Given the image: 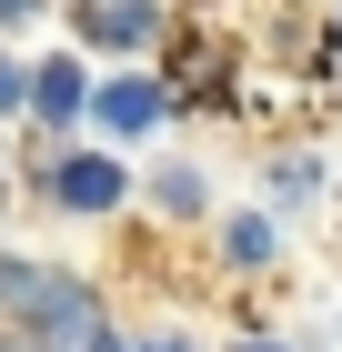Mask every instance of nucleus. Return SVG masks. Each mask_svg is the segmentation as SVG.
Masks as SVG:
<instances>
[{"mask_svg": "<svg viewBox=\"0 0 342 352\" xmlns=\"http://www.w3.org/2000/svg\"><path fill=\"white\" fill-rule=\"evenodd\" d=\"M91 60L81 51H51V60H30V121L41 131H71V121H91Z\"/></svg>", "mask_w": 342, "mask_h": 352, "instance_id": "7ed1b4c3", "label": "nucleus"}, {"mask_svg": "<svg viewBox=\"0 0 342 352\" xmlns=\"http://www.w3.org/2000/svg\"><path fill=\"white\" fill-rule=\"evenodd\" d=\"M0 322L21 332V342H41V352H81V332L101 322V292H91L71 262H21V252H0Z\"/></svg>", "mask_w": 342, "mask_h": 352, "instance_id": "f257e3e1", "label": "nucleus"}, {"mask_svg": "<svg viewBox=\"0 0 342 352\" xmlns=\"http://www.w3.org/2000/svg\"><path fill=\"white\" fill-rule=\"evenodd\" d=\"M0 121H30V60L0 51Z\"/></svg>", "mask_w": 342, "mask_h": 352, "instance_id": "6e6552de", "label": "nucleus"}, {"mask_svg": "<svg viewBox=\"0 0 342 352\" xmlns=\"http://www.w3.org/2000/svg\"><path fill=\"white\" fill-rule=\"evenodd\" d=\"M91 121H101V131H121V141H131V131H161V91L141 81V71H121V81L91 91Z\"/></svg>", "mask_w": 342, "mask_h": 352, "instance_id": "20e7f679", "label": "nucleus"}, {"mask_svg": "<svg viewBox=\"0 0 342 352\" xmlns=\"http://www.w3.org/2000/svg\"><path fill=\"white\" fill-rule=\"evenodd\" d=\"M222 262H232V272H272V262H282L272 212H222Z\"/></svg>", "mask_w": 342, "mask_h": 352, "instance_id": "423d86ee", "label": "nucleus"}, {"mask_svg": "<svg viewBox=\"0 0 342 352\" xmlns=\"http://www.w3.org/2000/svg\"><path fill=\"white\" fill-rule=\"evenodd\" d=\"M242 352H272V342H242Z\"/></svg>", "mask_w": 342, "mask_h": 352, "instance_id": "9d476101", "label": "nucleus"}, {"mask_svg": "<svg viewBox=\"0 0 342 352\" xmlns=\"http://www.w3.org/2000/svg\"><path fill=\"white\" fill-rule=\"evenodd\" d=\"M71 21H81V41H101V51H141V41H151V10H141V0H81Z\"/></svg>", "mask_w": 342, "mask_h": 352, "instance_id": "39448f33", "label": "nucleus"}, {"mask_svg": "<svg viewBox=\"0 0 342 352\" xmlns=\"http://www.w3.org/2000/svg\"><path fill=\"white\" fill-rule=\"evenodd\" d=\"M41 10H51V0H0V21H41Z\"/></svg>", "mask_w": 342, "mask_h": 352, "instance_id": "1a4fd4ad", "label": "nucleus"}, {"mask_svg": "<svg viewBox=\"0 0 342 352\" xmlns=\"http://www.w3.org/2000/svg\"><path fill=\"white\" fill-rule=\"evenodd\" d=\"M0 352H10V332H0Z\"/></svg>", "mask_w": 342, "mask_h": 352, "instance_id": "9b49d317", "label": "nucleus"}, {"mask_svg": "<svg viewBox=\"0 0 342 352\" xmlns=\"http://www.w3.org/2000/svg\"><path fill=\"white\" fill-rule=\"evenodd\" d=\"M151 212H161V221H202V212H211V182H202L191 162H151Z\"/></svg>", "mask_w": 342, "mask_h": 352, "instance_id": "0eeeda50", "label": "nucleus"}, {"mask_svg": "<svg viewBox=\"0 0 342 352\" xmlns=\"http://www.w3.org/2000/svg\"><path fill=\"white\" fill-rule=\"evenodd\" d=\"M51 201L61 212H121L131 201V162L121 151H61L51 162Z\"/></svg>", "mask_w": 342, "mask_h": 352, "instance_id": "f03ea898", "label": "nucleus"}]
</instances>
